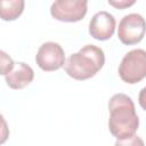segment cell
<instances>
[{"label":"cell","instance_id":"obj_2","mask_svg":"<svg viewBox=\"0 0 146 146\" xmlns=\"http://www.w3.org/2000/svg\"><path fill=\"white\" fill-rule=\"evenodd\" d=\"M104 64L103 49L95 44H86L66 59L64 67L68 76L75 80H88L95 76Z\"/></svg>","mask_w":146,"mask_h":146},{"label":"cell","instance_id":"obj_5","mask_svg":"<svg viewBox=\"0 0 146 146\" xmlns=\"http://www.w3.org/2000/svg\"><path fill=\"white\" fill-rule=\"evenodd\" d=\"M87 10V0H57L50 7V14L55 19L67 23L81 21L86 16Z\"/></svg>","mask_w":146,"mask_h":146},{"label":"cell","instance_id":"obj_1","mask_svg":"<svg viewBox=\"0 0 146 146\" xmlns=\"http://www.w3.org/2000/svg\"><path fill=\"white\" fill-rule=\"evenodd\" d=\"M108 129L116 139L132 137L139 125L132 99L124 94H115L108 102Z\"/></svg>","mask_w":146,"mask_h":146},{"label":"cell","instance_id":"obj_13","mask_svg":"<svg viewBox=\"0 0 146 146\" xmlns=\"http://www.w3.org/2000/svg\"><path fill=\"white\" fill-rule=\"evenodd\" d=\"M138 103L141 106V108L146 111V87H144L140 90L139 96H138Z\"/></svg>","mask_w":146,"mask_h":146},{"label":"cell","instance_id":"obj_10","mask_svg":"<svg viewBox=\"0 0 146 146\" xmlns=\"http://www.w3.org/2000/svg\"><path fill=\"white\" fill-rule=\"evenodd\" d=\"M114 146H145V144L140 137H138L137 135H133L132 137H129L125 139H117Z\"/></svg>","mask_w":146,"mask_h":146},{"label":"cell","instance_id":"obj_11","mask_svg":"<svg viewBox=\"0 0 146 146\" xmlns=\"http://www.w3.org/2000/svg\"><path fill=\"white\" fill-rule=\"evenodd\" d=\"M0 55H1V74L7 75L13 70L15 63L13 62V59L5 51H1Z\"/></svg>","mask_w":146,"mask_h":146},{"label":"cell","instance_id":"obj_9","mask_svg":"<svg viewBox=\"0 0 146 146\" xmlns=\"http://www.w3.org/2000/svg\"><path fill=\"white\" fill-rule=\"evenodd\" d=\"M1 9V18L3 21H14L16 19L18 16H21V14L24 10V6L25 2L23 0H2L0 2Z\"/></svg>","mask_w":146,"mask_h":146},{"label":"cell","instance_id":"obj_6","mask_svg":"<svg viewBox=\"0 0 146 146\" xmlns=\"http://www.w3.org/2000/svg\"><path fill=\"white\" fill-rule=\"evenodd\" d=\"M35 62L42 71H57L65 64L64 49L57 42H44L40 46L35 55Z\"/></svg>","mask_w":146,"mask_h":146},{"label":"cell","instance_id":"obj_8","mask_svg":"<svg viewBox=\"0 0 146 146\" xmlns=\"http://www.w3.org/2000/svg\"><path fill=\"white\" fill-rule=\"evenodd\" d=\"M7 84L11 89H23L27 87L34 79V72L32 67L23 62L15 63L13 70L5 75Z\"/></svg>","mask_w":146,"mask_h":146},{"label":"cell","instance_id":"obj_3","mask_svg":"<svg viewBox=\"0 0 146 146\" xmlns=\"http://www.w3.org/2000/svg\"><path fill=\"white\" fill-rule=\"evenodd\" d=\"M119 75L129 84H135L146 78V51L133 49L127 52L120 63Z\"/></svg>","mask_w":146,"mask_h":146},{"label":"cell","instance_id":"obj_4","mask_svg":"<svg viewBox=\"0 0 146 146\" xmlns=\"http://www.w3.org/2000/svg\"><path fill=\"white\" fill-rule=\"evenodd\" d=\"M146 33V22L139 14L131 13L121 19L117 29V36L124 44L131 46L140 42Z\"/></svg>","mask_w":146,"mask_h":146},{"label":"cell","instance_id":"obj_12","mask_svg":"<svg viewBox=\"0 0 146 146\" xmlns=\"http://www.w3.org/2000/svg\"><path fill=\"white\" fill-rule=\"evenodd\" d=\"M135 3L133 0L131 1H128V0H121V1H108V5L115 7V8H119V9H123V8H127L129 6H132Z\"/></svg>","mask_w":146,"mask_h":146},{"label":"cell","instance_id":"obj_7","mask_svg":"<svg viewBox=\"0 0 146 146\" xmlns=\"http://www.w3.org/2000/svg\"><path fill=\"white\" fill-rule=\"evenodd\" d=\"M115 18L112 14L102 10L96 13L89 22V33L96 40H108L115 31Z\"/></svg>","mask_w":146,"mask_h":146}]
</instances>
